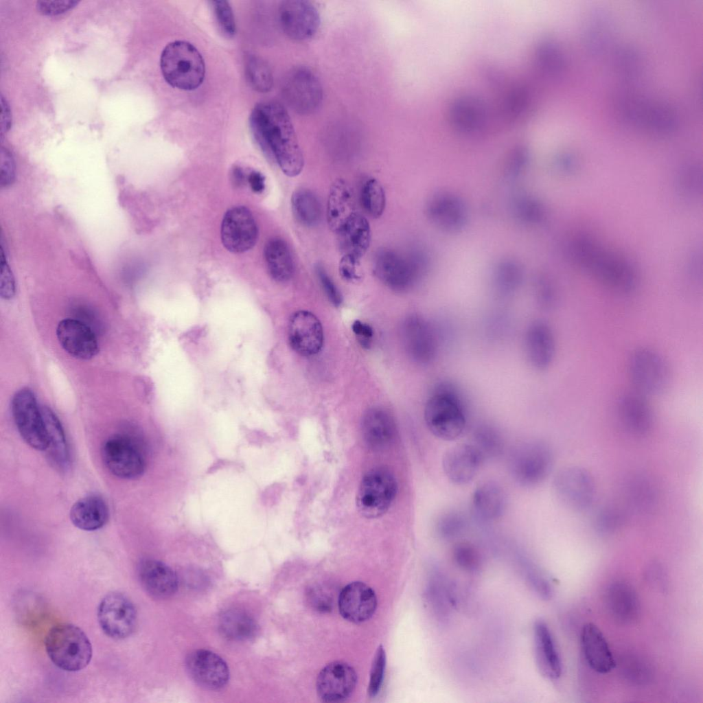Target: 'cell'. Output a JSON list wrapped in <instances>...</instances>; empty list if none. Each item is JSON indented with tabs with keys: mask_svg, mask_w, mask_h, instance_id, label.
I'll use <instances>...</instances> for the list:
<instances>
[{
	"mask_svg": "<svg viewBox=\"0 0 703 703\" xmlns=\"http://www.w3.org/2000/svg\"><path fill=\"white\" fill-rule=\"evenodd\" d=\"M249 124L256 141L273 155L286 175L294 177L301 172L304 166L303 152L291 118L281 104H257L251 111Z\"/></svg>",
	"mask_w": 703,
	"mask_h": 703,
	"instance_id": "obj_1",
	"label": "cell"
},
{
	"mask_svg": "<svg viewBox=\"0 0 703 703\" xmlns=\"http://www.w3.org/2000/svg\"><path fill=\"white\" fill-rule=\"evenodd\" d=\"M572 252L579 264L612 291L627 295L638 286V276L625 258L587 238L576 239Z\"/></svg>",
	"mask_w": 703,
	"mask_h": 703,
	"instance_id": "obj_2",
	"label": "cell"
},
{
	"mask_svg": "<svg viewBox=\"0 0 703 703\" xmlns=\"http://www.w3.org/2000/svg\"><path fill=\"white\" fill-rule=\"evenodd\" d=\"M424 420L429 430L445 441L454 440L463 433L465 413L454 387L441 383L435 389L425 405Z\"/></svg>",
	"mask_w": 703,
	"mask_h": 703,
	"instance_id": "obj_3",
	"label": "cell"
},
{
	"mask_svg": "<svg viewBox=\"0 0 703 703\" xmlns=\"http://www.w3.org/2000/svg\"><path fill=\"white\" fill-rule=\"evenodd\" d=\"M45 645L51 662L66 671L85 668L92 657V646L85 633L71 623H59L47 632Z\"/></svg>",
	"mask_w": 703,
	"mask_h": 703,
	"instance_id": "obj_4",
	"label": "cell"
},
{
	"mask_svg": "<svg viewBox=\"0 0 703 703\" xmlns=\"http://www.w3.org/2000/svg\"><path fill=\"white\" fill-rule=\"evenodd\" d=\"M160 67L165 81L181 90L196 89L205 78L204 60L198 49L187 41L168 43L161 53Z\"/></svg>",
	"mask_w": 703,
	"mask_h": 703,
	"instance_id": "obj_5",
	"label": "cell"
},
{
	"mask_svg": "<svg viewBox=\"0 0 703 703\" xmlns=\"http://www.w3.org/2000/svg\"><path fill=\"white\" fill-rule=\"evenodd\" d=\"M628 373L635 391L645 396L658 395L670 386L672 376L668 361L649 347L634 349L628 360Z\"/></svg>",
	"mask_w": 703,
	"mask_h": 703,
	"instance_id": "obj_6",
	"label": "cell"
},
{
	"mask_svg": "<svg viewBox=\"0 0 703 703\" xmlns=\"http://www.w3.org/2000/svg\"><path fill=\"white\" fill-rule=\"evenodd\" d=\"M553 456L545 442L530 440L520 443L511 450L508 461L509 470L514 480L525 487H532L542 482L550 473Z\"/></svg>",
	"mask_w": 703,
	"mask_h": 703,
	"instance_id": "obj_7",
	"label": "cell"
},
{
	"mask_svg": "<svg viewBox=\"0 0 703 703\" xmlns=\"http://www.w3.org/2000/svg\"><path fill=\"white\" fill-rule=\"evenodd\" d=\"M397 487L395 478L389 470L376 468L369 470L362 479L358 490V511L366 518L380 517L393 503Z\"/></svg>",
	"mask_w": 703,
	"mask_h": 703,
	"instance_id": "obj_8",
	"label": "cell"
},
{
	"mask_svg": "<svg viewBox=\"0 0 703 703\" xmlns=\"http://www.w3.org/2000/svg\"><path fill=\"white\" fill-rule=\"evenodd\" d=\"M422 270L419 259L391 249H382L375 255L373 272L386 286L395 291L410 289Z\"/></svg>",
	"mask_w": 703,
	"mask_h": 703,
	"instance_id": "obj_9",
	"label": "cell"
},
{
	"mask_svg": "<svg viewBox=\"0 0 703 703\" xmlns=\"http://www.w3.org/2000/svg\"><path fill=\"white\" fill-rule=\"evenodd\" d=\"M282 92L288 106L300 115L314 113L323 100V89L319 78L306 67H295L287 73Z\"/></svg>",
	"mask_w": 703,
	"mask_h": 703,
	"instance_id": "obj_10",
	"label": "cell"
},
{
	"mask_svg": "<svg viewBox=\"0 0 703 703\" xmlns=\"http://www.w3.org/2000/svg\"><path fill=\"white\" fill-rule=\"evenodd\" d=\"M11 408L16 428L23 440L34 449L47 450L48 435L41 406L34 393L28 388L17 391L13 395Z\"/></svg>",
	"mask_w": 703,
	"mask_h": 703,
	"instance_id": "obj_11",
	"label": "cell"
},
{
	"mask_svg": "<svg viewBox=\"0 0 703 703\" xmlns=\"http://www.w3.org/2000/svg\"><path fill=\"white\" fill-rule=\"evenodd\" d=\"M101 455L108 470L117 477L131 479L143 472L146 461L142 450L131 437L115 435L103 443Z\"/></svg>",
	"mask_w": 703,
	"mask_h": 703,
	"instance_id": "obj_12",
	"label": "cell"
},
{
	"mask_svg": "<svg viewBox=\"0 0 703 703\" xmlns=\"http://www.w3.org/2000/svg\"><path fill=\"white\" fill-rule=\"evenodd\" d=\"M553 487L558 499L575 511L589 509L596 498V484L592 474L579 466H570L555 475Z\"/></svg>",
	"mask_w": 703,
	"mask_h": 703,
	"instance_id": "obj_13",
	"label": "cell"
},
{
	"mask_svg": "<svg viewBox=\"0 0 703 703\" xmlns=\"http://www.w3.org/2000/svg\"><path fill=\"white\" fill-rule=\"evenodd\" d=\"M97 619L102 631L110 638L124 639L132 634L137 625V612L132 601L124 594L114 591L99 603Z\"/></svg>",
	"mask_w": 703,
	"mask_h": 703,
	"instance_id": "obj_14",
	"label": "cell"
},
{
	"mask_svg": "<svg viewBox=\"0 0 703 703\" xmlns=\"http://www.w3.org/2000/svg\"><path fill=\"white\" fill-rule=\"evenodd\" d=\"M279 21L287 36L297 41L314 37L321 24L318 9L306 0L282 1L279 9Z\"/></svg>",
	"mask_w": 703,
	"mask_h": 703,
	"instance_id": "obj_15",
	"label": "cell"
},
{
	"mask_svg": "<svg viewBox=\"0 0 703 703\" xmlns=\"http://www.w3.org/2000/svg\"><path fill=\"white\" fill-rule=\"evenodd\" d=\"M220 235L222 244L231 253L251 249L256 244L258 229L249 209L244 206L229 209L222 220Z\"/></svg>",
	"mask_w": 703,
	"mask_h": 703,
	"instance_id": "obj_16",
	"label": "cell"
},
{
	"mask_svg": "<svg viewBox=\"0 0 703 703\" xmlns=\"http://www.w3.org/2000/svg\"><path fill=\"white\" fill-rule=\"evenodd\" d=\"M404 347L415 362L426 365L432 362L437 352V341L430 324L422 316H407L401 327Z\"/></svg>",
	"mask_w": 703,
	"mask_h": 703,
	"instance_id": "obj_17",
	"label": "cell"
},
{
	"mask_svg": "<svg viewBox=\"0 0 703 703\" xmlns=\"http://www.w3.org/2000/svg\"><path fill=\"white\" fill-rule=\"evenodd\" d=\"M356 683L355 669L345 662L334 661L325 666L318 674L317 695L323 702H341L352 695Z\"/></svg>",
	"mask_w": 703,
	"mask_h": 703,
	"instance_id": "obj_18",
	"label": "cell"
},
{
	"mask_svg": "<svg viewBox=\"0 0 703 703\" xmlns=\"http://www.w3.org/2000/svg\"><path fill=\"white\" fill-rule=\"evenodd\" d=\"M186 668L193 680L209 690L224 687L229 679L226 662L217 654L207 649L191 652L186 658Z\"/></svg>",
	"mask_w": 703,
	"mask_h": 703,
	"instance_id": "obj_19",
	"label": "cell"
},
{
	"mask_svg": "<svg viewBox=\"0 0 703 703\" xmlns=\"http://www.w3.org/2000/svg\"><path fill=\"white\" fill-rule=\"evenodd\" d=\"M288 339L297 354L311 356L318 354L323 345L324 335L321 322L312 312H295L288 324Z\"/></svg>",
	"mask_w": 703,
	"mask_h": 703,
	"instance_id": "obj_20",
	"label": "cell"
},
{
	"mask_svg": "<svg viewBox=\"0 0 703 703\" xmlns=\"http://www.w3.org/2000/svg\"><path fill=\"white\" fill-rule=\"evenodd\" d=\"M56 335L62 347L76 358L89 360L99 352L95 333L80 320L67 318L60 321L56 328Z\"/></svg>",
	"mask_w": 703,
	"mask_h": 703,
	"instance_id": "obj_21",
	"label": "cell"
},
{
	"mask_svg": "<svg viewBox=\"0 0 703 703\" xmlns=\"http://www.w3.org/2000/svg\"><path fill=\"white\" fill-rule=\"evenodd\" d=\"M338 606L341 615L347 621L361 623L375 613L377 598L374 590L366 584L354 581L341 591Z\"/></svg>",
	"mask_w": 703,
	"mask_h": 703,
	"instance_id": "obj_22",
	"label": "cell"
},
{
	"mask_svg": "<svg viewBox=\"0 0 703 703\" xmlns=\"http://www.w3.org/2000/svg\"><path fill=\"white\" fill-rule=\"evenodd\" d=\"M484 461L472 445L461 443L448 449L442 459L443 472L452 483L465 485L473 480Z\"/></svg>",
	"mask_w": 703,
	"mask_h": 703,
	"instance_id": "obj_23",
	"label": "cell"
},
{
	"mask_svg": "<svg viewBox=\"0 0 703 703\" xmlns=\"http://www.w3.org/2000/svg\"><path fill=\"white\" fill-rule=\"evenodd\" d=\"M616 411L621 424L632 435L642 436L650 430L654 415L645 395L635 390L625 392L617 401Z\"/></svg>",
	"mask_w": 703,
	"mask_h": 703,
	"instance_id": "obj_24",
	"label": "cell"
},
{
	"mask_svg": "<svg viewBox=\"0 0 703 703\" xmlns=\"http://www.w3.org/2000/svg\"><path fill=\"white\" fill-rule=\"evenodd\" d=\"M555 349V338L550 325L540 320L531 323L525 334V355L531 366L538 370L547 369L553 361Z\"/></svg>",
	"mask_w": 703,
	"mask_h": 703,
	"instance_id": "obj_25",
	"label": "cell"
},
{
	"mask_svg": "<svg viewBox=\"0 0 703 703\" xmlns=\"http://www.w3.org/2000/svg\"><path fill=\"white\" fill-rule=\"evenodd\" d=\"M140 584L145 591L156 599H167L178 588V578L174 571L157 560H142L137 568Z\"/></svg>",
	"mask_w": 703,
	"mask_h": 703,
	"instance_id": "obj_26",
	"label": "cell"
},
{
	"mask_svg": "<svg viewBox=\"0 0 703 703\" xmlns=\"http://www.w3.org/2000/svg\"><path fill=\"white\" fill-rule=\"evenodd\" d=\"M533 649L540 673L549 680L558 679L562 672L561 658L547 624L539 620L533 625Z\"/></svg>",
	"mask_w": 703,
	"mask_h": 703,
	"instance_id": "obj_27",
	"label": "cell"
},
{
	"mask_svg": "<svg viewBox=\"0 0 703 703\" xmlns=\"http://www.w3.org/2000/svg\"><path fill=\"white\" fill-rule=\"evenodd\" d=\"M361 430L365 443L376 451L389 448L394 441L397 432L393 417L380 408H372L365 412Z\"/></svg>",
	"mask_w": 703,
	"mask_h": 703,
	"instance_id": "obj_28",
	"label": "cell"
},
{
	"mask_svg": "<svg viewBox=\"0 0 703 703\" xmlns=\"http://www.w3.org/2000/svg\"><path fill=\"white\" fill-rule=\"evenodd\" d=\"M356 213L352 187L343 178H336L330 187L327 200L326 219L329 228L337 234Z\"/></svg>",
	"mask_w": 703,
	"mask_h": 703,
	"instance_id": "obj_29",
	"label": "cell"
},
{
	"mask_svg": "<svg viewBox=\"0 0 703 703\" xmlns=\"http://www.w3.org/2000/svg\"><path fill=\"white\" fill-rule=\"evenodd\" d=\"M580 643L585 659L595 671L608 673L616 667V661L605 636L594 623H588L583 626Z\"/></svg>",
	"mask_w": 703,
	"mask_h": 703,
	"instance_id": "obj_30",
	"label": "cell"
},
{
	"mask_svg": "<svg viewBox=\"0 0 703 703\" xmlns=\"http://www.w3.org/2000/svg\"><path fill=\"white\" fill-rule=\"evenodd\" d=\"M605 601L609 614L616 622L630 624L637 619L639 601L629 584L621 581L611 584L606 590Z\"/></svg>",
	"mask_w": 703,
	"mask_h": 703,
	"instance_id": "obj_31",
	"label": "cell"
},
{
	"mask_svg": "<svg viewBox=\"0 0 703 703\" xmlns=\"http://www.w3.org/2000/svg\"><path fill=\"white\" fill-rule=\"evenodd\" d=\"M506 503V494L501 485L493 481H485L475 488L472 507L476 518L489 522L502 516Z\"/></svg>",
	"mask_w": 703,
	"mask_h": 703,
	"instance_id": "obj_32",
	"label": "cell"
},
{
	"mask_svg": "<svg viewBox=\"0 0 703 703\" xmlns=\"http://www.w3.org/2000/svg\"><path fill=\"white\" fill-rule=\"evenodd\" d=\"M108 508L98 495H89L74 503L70 511V519L74 526L84 531L102 528L108 519Z\"/></svg>",
	"mask_w": 703,
	"mask_h": 703,
	"instance_id": "obj_33",
	"label": "cell"
},
{
	"mask_svg": "<svg viewBox=\"0 0 703 703\" xmlns=\"http://www.w3.org/2000/svg\"><path fill=\"white\" fill-rule=\"evenodd\" d=\"M343 255H351L359 260L367 251L371 238L368 220L357 212L337 233Z\"/></svg>",
	"mask_w": 703,
	"mask_h": 703,
	"instance_id": "obj_34",
	"label": "cell"
},
{
	"mask_svg": "<svg viewBox=\"0 0 703 703\" xmlns=\"http://www.w3.org/2000/svg\"><path fill=\"white\" fill-rule=\"evenodd\" d=\"M427 211L434 222L448 231L458 230L465 222V210L461 201L448 194H437L432 198Z\"/></svg>",
	"mask_w": 703,
	"mask_h": 703,
	"instance_id": "obj_35",
	"label": "cell"
},
{
	"mask_svg": "<svg viewBox=\"0 0 703 703\" xmlns=\"http://www.w3.org/2000/svg\"><path fill=\"white\" fill-rule=\"evenodd\" d=\"M41 410L48 435L49 458L57 468L66 470L70 464V452L62 424L50 408L43 406Z\"/></svg>",
	"mask_w": 703,
	"mask_h": 703,
	"instance_id": "obj_36",
	"label": "cell"
},
{
	"mask_svg": "<svg viewBox=\"0 0 703 703\" xmlns=\"http://www.w3.org/2000/svg\"><path fill=\"white\" fill-rule=\"evenodd\" d=\"M267 270L270 277L278 282L290 280L295 270L294 262L286 242L281 238L268 241L264 249Z\"/></svg>",
	"mask_w": 703,
	"mask_h": 703,
	"instance_id": "obj_37",
	"label": "cell"
},
{
	"mask_svg": "<svg viewBox=\"0 0 703 703\" xmlns=\"http://www.w3.org/2000/svg\"><path fill=\"white\" fill-rule=\"evenodd\" d=\"M218 627L224 637L232 641L250 639L257 631V625L253 616L237 608L227 610L220 615Z\"/></svg>",
	"mask_w": 703,
	"mask_h": 703,
	"instance_id": "obj_38",
	"label": "cell"
},
{
	"mask_svg": "<svg viewBox=\"0 0 703 703\" xmlns=\"http://www.w3.org/2000/svg\"><path fill=\"white\" fill-rule=\"evenodd\" d=\"M291 207L298 222L306 227L316 226L322 217V207L317 196L308 189L295 191L291 197Z\"/></svg>",
	"mask_w": 703,
	"mask_h": 703,
	"instance_id": "obj_39",
	"label": "cell"
},
{
	"mask_svg": "<svg viewBox=\"0 0 703 703\" xmlns=\"http://www.w3.org/2000/svg\"><path fill=\"white\" fill-rule=\"evenodd\" d=\"M430 603L437 617L441 623L446 622L455 605L452 586L441 571L435 572L429 588Z\"/></svg>",
	"mask_w": 703,
	"mask_h": 703,
	"instance_id": "obj_40",
	"label": "cell"
},
{
	"mask_svg": "<svg viewBox=\"0 0 703 703\" xmlns=\"http://www.w3.org/2000/svg\"><path fill=\"white\" fill-rule=\"evenodd\" d=\"M627 494L630 504L637 511H647L656 504V489L646 476L638 475L632 478Z\"/></svg>",
	"mask_w": 703,
	"mask_h": 703,
	"instance_id": "obj_41",
	"label": "cell"
},
{
	"mask_svg": "<svg viewBox=\"0 0 703 703\" xmlns=\"http://www.w3.org/2000/svg\"><path fill=\"white\" fill-rule=\"evenodd\" d=\"M517 562L521 575L531 590L544 600L550 599L553 588L542 571L531 560L520 554L517 557Z\"/></svg>",
	"mask_w": 703,
	"mask_h": 703,
	"instance_id": "obj_42",
	"label": "cell"
},
{
	"mask_svg": "<svg viewBox=\"0 0 703 703\" xmlns=\"http://www.w3.org/2000/svg\"><path fill=\"white\" fill-rule=\"evenodd\" d=\"M472 445L483 459L497 457L503 452L504 442L498 430L489 424H481L473 432Z\"/></svg>",
	"mask_w": 703,
	"mask_h": 703,
	"instance_id": "obj_43",
	"label": "cell"
},
{
	"mask_svg": "<svg viewBox=\"0 0 703 703\" xmlns=\"http://www.w3.org/2000/svg\"><path fill=\"white\" fill-rule=\"evenodd\" d=\"M245 70L248 82L254 90L266 93L272 89L273 77L271 69L260 57L254 55L249 56Z\"/></svg>",
	"mask_w": 703,
	"mask_h": 703,
	"instance_id": "obj_44",
	"label": "cell"
},
{
	"mask_svg": "<svg viewBox=\"0 0 703 703\" xmlns=\"http://www.w3.org/2000/svg\"><path fill=\"white\" fill-rule=\"evenodd\" d=\"M360 201L363 209L372 218H378L382 215L386 205V196L378 181L371 178L363 183Z\"/></svg>",
	"mask_w": 703,
	"mask_h": 703,
	"instance_id": "obj_45",
	"label": "cell"
},
{
	"mask_svg": "<svg viewBox=\"0 0 703 703\" xmlns=\"http://www.w3.org/2000/svg\"><path fill=\"white\" fill-rule=\"evenodd\" d=\"M452 555L454 563L465 571L476 573L482 566L483 560L481 553L470 542H457L452 548Z\"/></svg>",
	"mask_w": 703,
	"mask_h": 703,
	"instance_id": "obj_46",
	"label": "cell"
},
{
	"mask_svg": "<svg viewBox=\"0 0 703 703\" xmlns=\"http://www.w3.org/2000/svg\"><path fill=\"white\" fill-rule=\"evenodd\" d=\"M522 281V271L512 262L501 264L497 268L495 284L498 293L507 296L514 292Z\"/></svg>",
	"mask_w": 703,
	"mask_h": 703,
	"instance_id": "obj_47",
	"label": "cell"
},
{
	"mask_svg": "<svg viewBox=\"0 0 703 703\" xmlns=\"http://www.w3.org/2000/svg\"><path fill=\"white\" fill-rule=\"evenodd\" d=\"M465 516L459 511H450L442 514L437 520L435 531L443 540H452L459 537L466 528Z\"/></svg>",
	"mask_w": 703,
	"mask_h": 703,
	"instance_id": "obj_48",
	"label": "cell"
},
{
	"mask_svg": "<svg viewBox=\"0 0 703 703\" xmlns=\"http://www.w3.org/2000/svg\"><path fill=\"white\" fill-rule=\"evenodd\" d=\"M624 522L623 512L615 506L603 507L595 518V529L601 535L609 536L616 533Z\"/></svg>",
	"mask_w": 703,
	"mask_h": 703,
	"instance_id": "obj_49",
	"label": "cell"
},
{
	"mask_svg": "<svg viewBox=\"0 0 703 703\" xmlns=\"http://www.w3.org/2000/svg\"><path fill=\"white\" fill-rule=\"evenodd\" d=\"M211 4L218 25L227 37H233L236 31L233 13L227 1H212Z\"/></svg>",
	"mask_w": 703,
	"mask_h": 703,
	"instance_id": "obj_50",
	"label": "cell"
},
{
	"mask_svg": "<svg viewBox=\"0 0 703 703\" xmlns=\"http://www.w3.org/2000/svg\"><path fill=\"white\" fill-rule=\"evenodd\" d=\"M623 672L630 682L637 684L647 682L651 677V670L648 665L638 658L630 657L625 659Z\"/></svg>",
	"mask_w": 703,
	"mask_h": 703,
	"instance_id": "obj_51",
	"label": "cell"
},
{
	"mask_svg": "<svg viewBox=\"0 0 703 703\" xmlns=\"http://www.w3.org/2000/svg\"><path fill=\"white\" fill-rule=\"evenodd\" d=\"M385 662V652L383 647L380 646L373 658L370 673L368 693L371 698L375 697L381 688L384 678Z\"/></svg>",
	"mask_w": 703,
	"mask_h": 703,
	"instance_id": "obj_52",
	"label": "cell"
},
{
	"mask_svg": "<svg viewBox=\"0 0 703 703\" xmlns=\"http://www.w3.org/2000/svg\"><path fill=\"white\" fill-rule=\"evenodd\" d=\"M1 277H0V295L4 299H10L16 291L15 281L13 273L7 262L6 254L1 244Z\"/></svg>",
	"mask_w": 703,
	"mask_h": 703,
	"instance_id": "obj_53",
	"label": "cell"
},
{
	"mask_svg": "<svg viewBox=\"0 0 703 703\" xmlns=\"http://www.w3.org/2000/svg\"><path fill=\"white\" fill-rule=\"evenodd\" d=\"M315 272L328 299L333 305L338 306L342 303V295L332 278L320 264L316 266Z\"/></svg>",
	"mask_w": 703,
	"mask_h": 703,
	"instance_id": "obj_54",
	"label": "cell"
},
{
	"mask_svg": "<svg viewBox=\"0 0 703 703\" xmlns=\"http://www.w3.org/2000/svg\"><path fill=\"white\" fill-rule=\"evenodd\" d=\"M15 179L14 161L10 152L5 148L1 150V187H8Z\"/></svg>",
	"mask_w": 703,
	"mask_h": 703,
	"instance_id": "obj_55",
	"label": "cell"
},
{
	"mask_svg": "<svg viewBox=\"0 0 703 703\" xmlns=\"http://www.w3.org/2000/svg\"><path fill=\"white\" fill-rule=\"evenodd\" d=\"M79 2L76 1H38V10L44 15L56 16L63 14L74 8Z\"/></svg>",
	"mask_w": 703,
	"mask_h": 703,
	"instance_id": "obj_56",
	"label": "cell"
},
{
	"mask_svg": "<svg viewBox=\"0 0 703 703\" xmlns=\"http://www.w3.org/2000/svg\"><path fill=\"white\" fill-rule=\"evenodd\" d=\"M360 260L349 255L343 254L340 259L338 270L340 275L346 281H354L360 278L359 273Z\"/></svg>",
	"mask_w": 703,
	"mask_h": 703,
	"instance_id": "obj_57",
	"label": "cell"
},
{
	"mask_svg": "<svg viewBox=\"0 0 703 703\" xmlns=\"http://www.w3.org/2000/svg\"><path fill=\"white\" fill-rule=\"evenodd\" d=\"M536 299L539 306L544 310L555 307L557 295L551 285L545 281H540L536 289Z\"/></svg>",
	"mask_w": 703,
	"mask_h": 703,
	"instance_id": "obj_58",
	"label": "cell"
},
{
	"mask_svg": "<svg viewBox=\"0 0 703 703\" xmlns=\"http://www.w3.org/2000/svg\"><path fill=\"white\" fill-rule=\"evenodd\" d=\"M352 327L360 345L364 347H369L373 336L372 327L369 324L358 320L353 323Z\"/></svg>",
	"mask_w": 703,
	"mask_h": 703,
	"instance_id": "obj_59",
	"label": "cell"
},
{
	"mask_svg": "<svg viewBox=\"0 0 703 703\" xmlns=\"http://www.w3.org/2000/svg\"><path fill=\"white\" fill-rule=\"evenodd\" d=\"M518 211L521 216L529 221L536 220L540 215L538 206L529 200L521 202Z\"/></svg>",
	"mask_w": 703,
	"mask_h": 703,
	"instance_id": "obj_60",
	"label": "cell"
},
{
	"mask_svg": "<svg viewBox=\"0 0 703 703\" xmlns=\"http://www.w3.org/2000/svg\"><path fill=\"white\" fill-rule=\"evenodd\" d=\"M248 182L251 189L255 193H261L265 188V178L257 171H252L248 176Z\"/></svg>",
	"mask_w": 703,
	"mask_h": 703,
	"instance_id": "obj_61",
	"label": "cell"
},
{
	"mask_svg": "<svg viewBox=\"0 0 703 703\" xmlns=\"http://www.w3.org/2000/svg\"><path fill=\"white\" fill-rule=\"evenodd\" d=\"M1 136H3V133L6 132L8 130L9 128H10V109H9L8 103H7L6 100H3V97L2 95H1Z\"/></svg>",
	"mask_w": 703,
	"mask_h": 703,
	"instance_id": "obj_62",
	"label": "cell"
},
{
	"mask_svg": "<svg viewBox=\"0 0 703 703\" xmlns=\"http://www.w3.org/2000/svg\"><path fill=\"white\" fill-rule=\"evenodd\" d=\"M233 182L235 184L240 185L242 183V181H244V175L242 174V170L240 168L237 167L233 169Z\"/></svg>",
	"mask_w": 703,
	"mask_h": 703,
	"instance_id": "obj_63",
	"label": "cell"
}]
</instances>
